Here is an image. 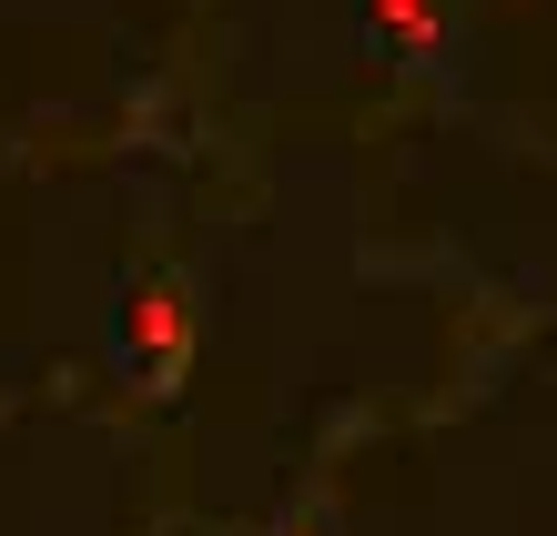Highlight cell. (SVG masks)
Listing matches in <instances>:
<instances>
[{
	"label": "cell",
	"mask_w": 557,
	"mask_h": 536,
	"mask_svg": "<svg viewBox=\"0 0 557 536\" xmlns=\"http://www.w3.org/2000/svg\"><path fill=\"white\" fill-rule=\"evenodd\" d=\"M193 345V304H183V284H143L133 304H122V354H143L152 375H173Z\"/></svg>",
	"instance_id": "cell-1"
},
{
	"label": "cell",
	"mask_w": 557,
	"mask_h": 536,
	"mask_svg": "<svg viewBox=\"0 0 557 536\" xmlns=\"http://www.w3.org/2000/svg\"><path fill=\"white\" fill-rule=\"evenodd\" d=\"M375 21H385V41H436V0H375Z\"/></svg>",
	"instance_id": "cell-2"
},
{
	"label": "cell",
	"mask_w": 557,
	"mask_h": 536,
	"mask_svg": "<svg viewBox=\"0 0 557 536\" xmlns=\"http://www.w3.org/2000/svg\"><path fill=\"white\" fill-rule=\"evenodd\" d=\"M294 536H314V526H294Z\"/></svg>",
	"instance_id": "cell-3"
}]
</instances>
